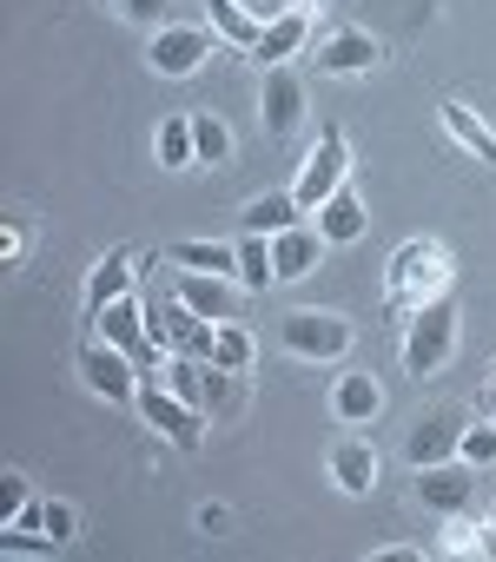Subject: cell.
<instances>
[{"mask_svg": "<svg viewBox=\"0 0 496 562\" xmlns=\"http://www.w3.org/2000/svg\"><path fill=\"white\" fill-rule=\"evenodd\" d=\"M331 245H325V232L318 225H285V232H272V271H279V285H292V278H312V265L325 258Z\"/></svg>", "mask_w": 496, "mask_h": 562, "instance_id": "5bb4252c", "label": "cell"}, {"mask_svg": "<svg viewBox=\"0 0 496 562\" xmlns=\"http://www.w3.org/2000/svg\"><path fill=\"white\" fill-rule=\"evenodd\" d=\"M245 8H252L259 21H272V14H285V8H292V0H245Z\"/></svg>", "mask_w": 496, "mask_h": 562, "instance_id": "8d00e7d4", "label": "cell"}, {"mask_svg": "<svg viewBox=\"0 0 496 562\" xmlns=\"http://www.w3.org/2000/svg\"><path fill=\"white\" fill-rule=\"evenodd\" d=\"M331 411H338V424H371L377 411H384V384L371 378V371H351V378H338V391H331Z\"/></svg>", "mask_w": 496, "mask_h": 562, "instance_id": "d6986e66", "label": "cell"}, {"mask_svg": "<svg viewBox=\"0 0 496 562\" xmlns=\"http://www.w3.org/2000/svg\"><path fill=\"white\" fill-rule=\"evenodd\" d=\"M470 555H489V562H496V522H489V529H476V542H470Z\"/></svg>", "mask_w": 496, "mask_h": 562, "instance_id": "d590c367", "label": "cell"}, {"mask_svg": "<svg viewBox=\"0 0 496 562\" xmlns=\"http://www.w3.org/2000/svg\"><path fill=\"white\" fill-rule=\"evenodd\" d=\"M456 457H463V463H476V470H489V463H496V424L483 417L476 430H463V443H456Z\"/></svg>", "mask_w": 496, "mask_h": 562, "instance_id": "4dcf8cb0", "label": "cell"}, {"mask_svg": "<svg viewBox=\"0 0 496 562\" xmlns=\"http://www.w3.org/2000/svg\"><path fill=\"white\" fill-rule=\"evenodd\" d=\"M298 218H305V205H298L292 192H266V199H252V205L238 212V225H245V232H266V238H272V232H285V225H298Z\"/></svg>", "mask_w": 496, "mask_h": 562, "instance_id": "484cf974", "label": "cell"}, {"mask_svg": "<svg viewBox=\"0 0 496 562\" xmlns=\"http://www.w3.org/2000/svg\"><path fill=\"white\" fill-rule=\"evenodd\" d=\"M325 463H331V483H338L345 496H371V490H377V470H384L377 443H364V437H338Z\"/></svg>", "mask_w": 496, "mask_h": 562, "instance_id": "2e32d148", "label": "cell"}, {"mask_svg": "<svg viewBox=\"0 0 496 562\" xmlns=\"http://www.w3.org/2000/svg\"><path fill=\"white\" fill-rule=\"evenodd\" d=\"M456 292H443V299H430L417 318H404V371L410 378H437L443 364H450V351H456Z\"/></svg>", "mask_w": 496, "mask_h": 562, "instance_id": "7a4b0ae2", "label": "cell"}, {"mask_svg": "<svg viewBox=\"0 0 496 562\" xmlns=\"http://www.w3.org/2000/svg\"><path fill=\"white\" fill-rule=\"evenodd\" d=\"M159 378L192 404V411H205V397H212V364L205 358H185V351H166V364H159Z\"/></svg>", "mask_w": 496, "mask_h": 562, "instance_id": "7402d4cb", "label": "cell"}, {"mask_svg": "<svg viewBox=\"0 0 496 562\" xmlns=\"http://www.w3.org/2000/svg\"><path fill=\"white\" fill-rule=\"evenodd\" d=\"M345 179H351V146H345V126H325V133L312 139V153H305L298 179H292V199L305 205V218H318V205H325Z\"/></svg>", "mask_w": 496, "mask_h": 562, "instance_id": "3957f363", "label": "cell"}, {"mask_svg": "<svg viewBox=\"0 0 496 562\" xmlns=\"http://www.w3.org/2000/svg\"><path fill=\"white\" fill-rule=\"evenodd\" d=\"M483 417H489V424H496V378H489V384H483Z\"/></svg>", "mask_w": 496, "mask_h": 562, "instance_id": "74e56055", "label": "cell"}, {"mask_svg": "<svg viewBox=\"0 0 496 562\" xmlns=\"http://www.w3.org/2000/svg\"><path fill=\"white\" fill-rule=\"evenodd\" d=\"M172 299H179V305H192L199 318L225 325V318L238 312V278H225V271H179Z\"/></svg>", "mask_w": 496, "mask_h": 562, "instance_id": "7c38bea8", "label": "cell"}, {"mask_svg": "<svg viewBox=\"0 0 496 562\" xmlns=\"http://www.w3.org/2000/svg\"><path fill=\"white\" fill-rule=\"evenodd\" d=\"M489 522H496V516H489Z\"/></svg>", "mask_w": 496, "mask_h": 562, "instance_id": "f35d334b", "label": "cell"}, {"mask_svg": "<svg viewBox=\"0 0 496 562\" xmlns=\"http://www.w3.org/2000/svg\"><path fill=\"white\" fill-rule=\"evenodd\" d=\"M47 536L67 549V542L80 536V509H74V503H47Z\"/></svg>", "mask_w": 496, "mask_h": 562, "instance_id": "d6a6232c", "label": "cell"}, {"mask_svg": "<svg viewBox=\"0 0 496 562\" xmlns=\"http://www.w3.org/2000/svg\"><path fill=\"white\" fill-rule=\"evenodd\" d=\"M205 21H212V34H218V41H232L238 54H252V47H259V34H266V21L245 8V0H205Z\"/></svg>", "mask_w": 496, "mask_h": 562, "instance_id": "ffe728a7", "label": "cell"}, {"mask_svg": "<svg viewBox=\"0 0 496 562\" xmlns=\"http://www.w3.org/2000/svg\"><path fill=\"white\" fill-rule=\"evenodd\" d=\"M443 292H450V251L437 238H404L391 251V265H384V305L397 318H417Z\"/></svg>", "mask_w": 496, "mask_h": 562, "instance_id": "6da1fadb", "label": "cell"}, {"mask_svg": "<svg viewBox=\"0 0 496 562\" xmlns=\"http://www.w3.org/2000/svg\"><path fill=\"white\" fill-rule=\"evenodd\" d=\"M133 404H139V417H146L159 437H172V450H199V443H205V411H192L159 371L139 378V397H133Z\"/></svg>", "mask_w": 496, "mask_h": 562, "instance_id": "277c9868", "label": "cell"}, {"mask_svg": "<svg viewBox=\"0 0 496 562\" xmlns=\"http://www.w3.org/2000/svg\"><path fill=\"white\" fill-rule=\"evenodd\" d=\"M106 8H113L120 21H133V27H153V34H159V27H172V21H166L172 0H106Z\"/></svg>", "mask_w": 496, "mask_h": 562, "instance_id": "f1b7e54d", "label": "cell"}, {"mask_svg": "<svg viewBox=\"0 0 496 562\" xmlns=\"http://www.w3.org/2000/svg\"><path fill=\"white\" fill-rule=\"evenodd\" d=\"M80 378H87V391L93 397H113V404H126V397H139V364L120 351V345H106V338H87L80 345Z\"/></svg>", "mask_w": 496, "mask_h": 562, "instance_id": "52a82bcc", "label": "cell"}, {"mask_svg": "<svg viewBox=\"0 0 496 562\" xmlns=\"http://www.w3.org/2000/svg\"><path fill=\"white\" fill-rule=\"evenodd\" d=\"M153 153H159V166H166V172H185V166H199V139H192V113H166V126H159V139H153Z\"/></svg>", "mask_w": 496, "mask_h": 562, "instance_id": "cb8c5ba5", "label": "cell"}, {"mask_svg": "<svg viewBox=\"0 0 496 562\" xmlns=\"http://www.w3.org/2000/svg\"><path fill=\"white\" fill-rule=\"evenodd\" d=\"M437 120H443V133H450L476 166H496V139H489V126H483L463 100H443V106H437Z\"/></svg>", "mask_w": 496, "mask_h": 562, "instance_id": "44dd1931", "label": "cell"}, {"mask_svg": "<svg viewBox=\"0 0 496 562\" xmlns=\"http://www.w3.org/2000/svg\"><path fill=\"white\" fill-rule=\"evenodd\" d=\"M0 251H8V265H21V251H27V232H21V225H14V232H8V238H0Z\"/></svg>", "mask_w": 496, "mask_h": 562, "instance_id": "e575fe53", "label": "cell"}, {"mask_svg": "<svg viewBox=\"0 0 496 562\" xmlns=\"http://www.w3.org/2000/svg\"><path fill=\"white\" fill-rule=\"evenodd\" d=\"M279 338H285L292 358H305V364H331V358L351 351V318H338V312H292V318L279 325Z\"/></svg>", "mask_w": 496, "mask_h": 562, "instance_id": "8992f818", "label": "cell"}, {"mask_svg": "<svg viewBox=\"0 0 496 562\" xmlns=\"http://www.w3.org/2000/svg\"><path fill=\"white\" fill-rule=\"evenodd\" d=\"M192 139H199V166H225L232 159V133L218 113H192Z\"/></svg>", "mask_w": 496, "mask_h": 562, "instance_id": "83f0119b", "label": "cell"}, {"mask_svg": "<svg viewBox=\"0 0 496 562\" xmlns=\"http://www.w3.org/2000/svg\"><path fill=\"white\" fill-rule=\"evenodd\" d=\"M312 27H318V14L305 8V0H292L285 14H272V21H266V34H259L252 60H259V67H285V60H292V54L312 41Z\"/></svg>", "mask_w": 496, "mask_h": 562, "instance_id": "4fadbf2b", "label": "cell"}, {"mask_svg": "<svg viewBox=\"0 0 496 562\" xmlns=\"http://www.w3.org/2000/svg\"><path fill=\"white\" fill-rule=\"evenodd\" d=\"M212 60V27H159L153 34V47H146V67L159 74V80H185V74H199Z\"/></svg>", "mask_w": 496, "mask_h": 562, "instance_id": "ba28073f", "label": "cell"}, {"mask_svg": "<svg viewBox=\"0 0 496 562\" xmlns=\"http://www.w3.org/2000/svg\"><path fill=\"white\" fill-rule=\"evenodd\" d=\"M133 265H139V258H133L126 245H113V251H106V258L87 271V325H93V318H100L113 299H126V292H133V278H139Z\"/></svg>", "mask_w": 496, "mask_h": 562, "instance_id": "e0dca14e", "label": "cell"}, {"mask_svg": "<svg viewBox=\"0 0 496 562\" xmlns=\"http://www.w3.org/2000/svg\"><path fill=\"white\" fill-rule=\"evenodd\" d=\"M279 271H272V238L266 232H245L238 238V292H272Z\"/></svg>", "mask_w": 496, "mask_h": 562, "instance_id": "603a6c76", "label": "cell"}, {"mask_svg": "<svg viewBox=\"0 0 496 562\" xmlns=\"http://www.w3.org/2000/svg\"><path fill=\"white\" fill-rule=\"evenodd\" d=\"M364 225H371V212H364L358 186L345 179V186L318 205V232H325V245H351V238H364Z\"/></svg>", "mask_w": 496, "mask_h": 562, "instance_id": "ac0fdd59", "label": "cell"}, {"mask_svg": "<svg viewBox=\"0 0 496 562\" xmlns=\"http://www.w3.org/2000/svg\"><path fill=\"white\" fill-rule=\"evenodd\" d=\"M470 496H476V463L443 457V463H424V470H417V503H424L430 516H463Z\"/></svg>", "mask_w": 496, "mask_h": 562, "instance_id": "9c48e42d", "label": "cell"}, {"mask_svg": "<svg viewBox=\"0 0 496 562\" xmlns=\"http://www.w3.org/2000/svg\"><path fill=\"white\" fill-rule=\"evenodd\" d=\"M252 358H259L252 331H245L238 318H225V325H218V345H212V364H218V371H232V378H245V371H252Z\"/></svg>", "mask_w": 496, "mask_h": 562, "instance_id": "4316f807", "label": "cell"}, {"mask_svg": "<svg viewBox=\"0 0 496 562\" xmlns=\"http://www.w3.org/2000/svg\"><path fill=\"white\" fill-rule=\"evenodd\" d=\"M0 549H8V555H60V542L47 529H27V522H14L8 536H0Z\"/></svg>", "mask_w": 496, "mask_h": 562, "instance_id": "f546056e", "label": "cell"}, {"mask_svg": "<svg viewBox=\"0 0 496 562\" xmlns=\"http://www.w3.org/2000/svg\"><path fill=\"white\" fill-rule=\"evenodd\" d=\"M199 529H205V536H225V529H232V509H225V503H205V509H199Z\"/></svg>", "mask_w": 496, "mask_h": 562, "instance_id": "836d02e7", "label": "cell"}, {"mask_svg": "<svg viewBox=\"0 0 496 562\" xmlns=\"http://www.w3.org/2000/svg\"><path fill=\"white\" fill-rule=\"evenodd\" d=\"M456 443H463V411H424V417L410 424V443H404V457L424 470V463H443V457H456Z\"/></svg>", "mask_w": 496, "mask_h": 562, "instance_id": "9a60e30c", "label": "cell"}, {"mask_svg": "<svg viewBox=\"0 0 496 562\" xmlns=\"http://www.w3.org/2000/svg\"><path fill=\"white\" fill-rule=\"evenodd\" d=\"M259 120H266L272 139L298 133V120H305V80L292 67H266V80H259Z\"/></svg>", "mask_w": 496, "mask_h": 562, "instance_id": "8fae6325", "label": "cell"}, {"mask_svg": "<svg viewBox=\"0 0 496 562\" xmlns=\"http://www.w3.org/2000/svg\"><path fill=\"white\" fill-rule=\"evenodd\" d=\"M166 258L185 265V271H225V278H238V245H218V238H179Z\"/></svg>", "mask_w": 496, "mask_h": 562, "instance_id": "d4e9b609", "label": "cell"}, {"mask_svg": "<svg viewBox=\"0 0 496 562\" xmlns=\"http://www.w3.org/2000/svg\"><path fill=\"white\" fill-rule=\"evenodd\" d=\"M318 67L338 74V80H351V74H377V67H384V41H377L371 27H331V34L318 41Z\"/></svg>", "mask_w": 496, "mask_h": 562, "instance_id": "30bf717a", "label": "cell"}, {"mask_svg": "<svg viewBox=\"0 0 496 562\" xmlns=\"http://www.w3.org/2000/svg\"><path fill=\"white\" fill-rule=\"evenodd\" d=\"M146 331H153V345L159 351H185V358H205L212 364V345H218V325L212 318H199L192 305H166V299H146Z\"/></svg>", "mask_w": 496, "mask_h": 562, "instance_id": "5b68a950", "label": "cell"}, {"mask_svg": "<svg viewBox=\"0 0 496 562\" xmlns=\"http://www.w3.org/2000/svg\"><path fill=\"white\" fill-rule=\"evenodd\" d=\"M27 503H34V496H27V476H21V470H8V476H0V522H14Z\"/></svg>", "mask_w": 496, "mask_h": 562, "instance_id": "1f68e13d", "label": "cell"}]
</instances>
